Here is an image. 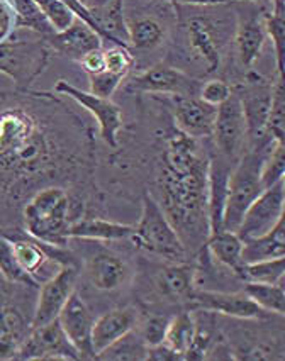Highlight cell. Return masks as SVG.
I'll return each instance as SVG.
<instances>
[{
  "label": "cell",
  "mask_w": 285,
  "mask_h": 361,
  "mask_svg": "<svg viewBox=\"0 0 285 361\" xmlns=\"http://www.w3.org/2000/svg\"><path fill=\"white\" fill-rule=\"evenodd\" d=\"M129 241L136 250H141L153 258L166 262H192L177 231L165 216L160 204L148 192L142 195L140 221L134 226V233Z\"/></svg>",
  "instance_id": "cell-6"
},
{
  "label": "cell",
  "mask_w": 285,
  "mask_h": 361,
  "mask_svg": "<svg viewBox=\"0 0 285 361\" xmlns=\"http://www.w3.org/2000/svg\"><path fill=\"white\" fill-rule=\"evenodd\" d=\"M14 360H80L58 319L32 327Z\"/></svg>",
  "instance_id": "cell-18"
},
{
  "label": "cell",
  "mask_w": 285,
  "mask_h": 361,
  "mask_svg": "<svg viewBox=\"0 0 285 361\" xmlns=\"http://www.w3.org/2000/svg\"><path fill=\"white\" fill-rule=\"evenodd\" d=\"M177 126L158 134L154 197L194 259L209 236V151Z\"/></svg>",
  "instance_id": "cell-2"
},
{
  "label": "cell",
  "mask_w": 285,
  "mask_h": 361,
  "mask_svg": "<svg viewBox=\"0 0 285 361\" xmlns=\"http://www.w3.org/2000/svg\"><path fill=\"white\" fill-rule=\"evenodd\" d=\"M236 2H240V0H236ZM248 2L257 4V6H260V7H268L272 4V0H248Z\"/></svg>",
  "instance_id": "cell-45"
},
{
  "label": "cell",
  "mask_w": 285,
  "mask_h": 361,
  "mask_svg": "<svg viewBox=\"0 0 285 361\" xmlns=\"http://www.w3.org/2000/svg\"><path fill=\"white\" fill-rule=\"evenodd\" d=\"M284 183L282 180H279L274 185L267 187L258 195V199L250 205L245 217H243L240 228L236 229L238 236L243 241L265 236L268 231L279 222L284 211Z\"/></svg>",
  "instance_id": "cell-19"
},
{
  "label": "cell",
  "mask_w": 285,
  "mask_h": 361,
  "mask_svg": "<svg viewBox=\"0 0 285 361\" xmlns=\"http://www.w3.org/2000/svg\"><path fill=\"white\" fill-rule=\"evenodd\" d=\"M194 334H195L194 310L180 309L174 314V316H171L163 343H165L166 346H170L174 351H177L178 355L186 360L188 348H190L192 341H194Z\"/></svg>",
  "instance_id": "cell-30"
},
{
  "label": "cell",
  "mask_w": 285,
  "mask_h": 361,
  "mask_svg": "<svg viewBox=\"0 0 285 361\" xmlns=\"http://www.w3.org/2000/svg\"><path fill=\"white\" fill-rule=\"evenodd\" d=\"M90 78V92L92 94L99 95V97L111 99L116 94V90L124 83V77L121 75L111 73V71L104 70L100 73L89 75Z\"/></svg>",
  "instance_id": "cell-41"
},
{
  "label": "cell",
  "mask_w": 285,
  "mask_h": 361,
  "mask_svg": "<svg viewBox=\"0 0 285 361\" xmlns=\"http://www.w3.org/2000/svg\"><path fill=\"white\" fill-rule=\"evenodd\" d=\"M58 321L68 336L70 343L78 351L80 360H95V351L92 346V331H94L95 316L92 312L89 302L83 299L82 292L75 290L70 295L65 307L61 309Z\"/></svg>",
  "instance_id": "cell-20"
},
{
  "label": "cell",
  "mask_w": 285,
  "mask_h": 361,
  "mask_svg": "<svg viewBox=\"0 0 285 361\" xmlns=\"http://www.w3.org/2000/svg\"><path fill=\"white\" fill-rule=\"evenodd\" d=\"M169 99L174 124L180 131L195 140H211L217 107L209 106L199 97L171 95Z\"/></svg>",
  "instance_id": "cell-21"
},
{
  "label": "cell",
  "mask_w": 285,
  "mask_h": 361,
  "mask_svg": "<svg viewBox=\"0 0 285 361\" xmlns=\"http://www.w3.org/2000/svg\"><path fill=\"white\" fill-rule=\"evenodd\" d=\"M265 27L267 36L274 43L277 73L285 71V0H272L265 7Z\"/></svg>",
  "instance_id": "cell-32"
},
{
  "label": "cell",
  "mask_w": 285,
  "mask_h": 361,
  "mask_svg": "<svg viewBox=\"0 0 285 361\" xmlns=\"http://www.w3.org/2000/svg\"><path fill=\"white\" fill-rule=\"evenodd\" d=\"M234 165L236 163L229 161L211 146L209 149V228H211V234L224 229L228 185Z\"/></svg>",
  "instance_id": "cell-23"
},
{
  "label": "cell",
  "mask_w": 285,
  "mask_h": 361,
  "mask_svg": "<svg viewBox=\"0 0 285 361\" xmlns=\"http://www.w3.org/2000/svg\"><path fill=\"white\" fill-rule=\"evenodd\" d=\"M268 133L275 142L285 141V71L277 73V80L274 82Z\"/></svg>",
  "instance_id": "cell-36"
},
{
  "label": "cell",
  "mask_w": 285,
  "mask_h": 361,
  "mask_svg": "<svg viewBox=\"0 0 285 361\" xmlns=\"http://www.w3.org/2000/svg\"><path fill=\"white\" fill-rule=\"evenodd\" d=\"M174 6H190V7H214V6H228L236 0H170Z\"/></svg>",
  "instance_id": "cell-44"
},
{
  "label": "cell",
  "mask_w": 285,
  "mask_h": 361,
  "mask_svg": "<svg viewBox=\"0 0 285 361\" xmlns=\"http://www.w3.org/2000/svg\"><path fill=\"white\" fill-rule=\"evenodd\" d=\"M282 283H284V287H285V276L282 279Z\"/></svg>",
  "instance_id": "cell-47"
},
{
  "label": "cell",
  "mask_w": 285,
  "mask_h": 361,
  "mask_svg": "<svg viewBox=\"0 0 285 361\" xmlns=\"http://www.w3.org/2000/svg\"><path fill=\"white\" fill-rule=\"evenodd\" d=\"M285 275V256L265 259L258 263H246L243 270V280L257 283H279Z\"/></svg>",
  "instance_id": "cell-37"
},
{
  "label": "cell",
  "mask_w": 285,
  "mask_h": 361,
  "mask_svg": "<svg viewBox=\"0 0 285 361\" xmlns=\"http://www.w3.org/2000/svg\"><path fill=\"white\" fill-rule=\"evenodd\" d=\"M78 279H80V264L71 263L61 264L60 270L51 279L41 283L40 292H37L35 314H32L31 329L58 319L71 293L77 290Z\"/></svg>",
  "instance_id": "cell-15"
},
{
  "label": "cell",
  "mask_w": 285,
  "mask_h": 361,
  "mask_svg": "<svg viewBox=\"0 0 285 361\" xmlns=\"http://www.w3.org/2000/svg\"><path fill=\"white\" fill-rule=\"evenodd\" d=\"M148 270L140 268V297L142 307L187 309L195 290L194 262H142Z\"/></svg>",
  "instance_id": "cell-5"
},
{
  "label": "cell",
  "mask_w": 285,
  "mask_h": 361,
  "mask_svg": "<svg viewBox=\"0 0 285 361\" xmlns=\"http://www.w3.org/2000/svg\"><path fill=\"white\" fill-rule=\"evenodd\" d=\"M270 148H246L234 165L228 185V200L224 211V229L234 231L240 228L246 211L258 195L265 190L262 182V170Z\"/></svg>",
  "instance_id": "cell-7"
},
{
  "label": "cell",
  "mask_w": 285,
  "mask_h": 361,
  "mask_svg": "<svg viewBox=\"0 0 285 361\" xmlns=\"http://www.w3.org/2000/svg\"><path fill=\"white\" fill-rule=\"evenodd\" d=\"M0 275L11 283H20L36 288L41 287V285L37 283L23 267H20L18 258H16L12 241L4 233H0Z\"/></svg>",
  "instance_id": "cell-34"
},
{
  "label": "cell",
  "mask_w": 285,
  "mask_h": 361,
  "mask_svg": "<svg viewBox=\"0 0 285 361\" xmlns=\"http://www.w3.org/2000/svg\"><path fill=\"white\" fill-rule=\"evenodd\" d=\"M28 285L11 283L0 275V360H14L31 333L35 307L20 302Z\"/></svg>",
  "instance_id": "cell-11"
},
{
  "label": "cell",
  "mask_w": 285,
  "mask_h": 361,
  "mask_svg": "<svg viewBox=\"0 0 285 361\" xmlns=\"http://www.w3.org/2000/svg\"><path fill=\"white\" fill-rule=\"evenodd\" d=\"M233 94V85L223 78H211L207 82H202L199 90V99L205 104L214 107H219L221 104L229 99Z\"/></svg>",
  "instance_id": "cell-40"
},
{
  "label": "cell",
  "mask_w": 285,
  "mask_h": 361,
  "mask_svg": "<svg viewBox=\"0 0 285 361\" xmlns=\"http://www.w3.org/2000/svg\"><path fill=\"white\" fill-rule=\"evenodd\" d=\"M282 183H284V195H285V175H284V178H282Z\"/></svg>",
  "instance_id": "cell-46"
},
{
  "label": "cell",
  "mask_w": 285,
  "mask_h": 361,
  "mask_svg": "<svg viewBox=\"0 0 285 361\" xmlns=\"http://www.w3.org/2000/svg\"><path fill=\"white\" fill-rule=\"evenodd\" d=\"M85 199L75 190L49 185L26 200L20 211L24 231L37 241L68 246L70 228L85 214Z\"/></svg>",
  "instance_id": "cell-4"
},
{
  "label": "cell",
  "mask_w": 285,
  "mask_h": 361,
  "mask_svg": "<svg viewBox=\"0 0 285 361\" xmlns=\"http://www.w3.org/2000/svg\"><path fill=\"white\" fill-rule=\"evenodd\" d=\"M211 140L214 149L233 163H238V159L245 153L248 142V128H246L241 100L234 88L229 99L217 107Z\"/></svg>",
  "instance_id": "cell-13"
},
{
  "label": "cell",
  "mask_w": 285,
  "mask_h": 361,
  "mask_svg": "<svg viewBox=\"0 0 285 361\" xmlns=\"http://www.w3.org/2000/svg\"><path fill=\"white\" fill-rule=\"evenodd\" d=\"M54 92L68 99H73L78 106L87 109L97 119L100 140L106 142L111 149L119 148V131L124 128V121L123 112H121V107L117 104L112 102L111 99L99 97L92 92H83L80 88L71 85L66 80H60L54 85Z\"/></svg>",
  "instance_id": "cell-14"
},
{
  "label": "cell",
  "mask_w": 285,
  "mask_h": 361,
  "mask_svg": "<svg viewBox=\"0 0 285 361\" xmlns=\"http://www.w3.org/2000/svg\"><path fill=\"white\" fill-rule=\"evenodd\" d=\"M148 356V344L138 333L134 327L123 338H119L106 350L100 351L95 360H106V361H145Z\"/></svg>",
  "instance_id": "cell-31"
},
{
  "label": "cell",
  "mask_w": 285,
  "mask_h": 361,
  "mask_svg": "<svg viewBox=\"0 0 285 361\" xmlns=\"http://www.w3.org/2000/svg\"><path fill=\"white\" fill-rule=\"evenodd\" d=\"M248 295L253 299L260 307H263L267 312L279 314L285 317V288L280 287L279 283H257L246 282L243 287Z\"/></svg>",
  "instance_id": "cell-35"
},
{
  "label": "cell",
  "mask_w": 285,
  "mask_h": 361,
  "mask_svg": "<svg viewBox=\"0 0 285 361\" xmlns=\"http://www.w3.org/2000/svg\"><path fill=\"white\" fill-rule=\"evenodd\" d=\"M95 145L71 109L46 92H0V229L49 185H89Z\"/></svg>",
  "instance_id": "cell-1"
},
{
  "label": "cell",
  "mask_w": 285,
  "mask_h": 361,
  "mask_svg": "<svg viewBox=\"0 0 285 361\" xmlns=\"http://www.w3.org/2000/svg\"><path fill=\"white\" fill-rule=\"evenodd\" d=\"M12 6L16 11V26L26 27L29 31H35L41 37H49L54 35V29L46 16L37 6L36 0H12Z\"/></svg>",
  "instance_id": "cell-33"
},
{
  "label": "cell",
  "mask_w": 285,
  "mask_h": 361,
  "mask_svg": "<svg viewBox=\"0 0 285 361\" xmlns=\"http://www.w3.org/2000/svg\"><path fill=\"white\" fill-rule=\"evenodd\" d=\"M0 233L6 234L12 241L16 258L20 267L28 271L37 283H44L51 276L60 270V264L53 262L48 255H46L43 245L37 239L31 238L26 231L19 228L11 229H0Z\"/></svg>",
  "instance_id": "cell-22"
},
{
  "label": "cell",
  "mask_w": 285,
  "mask_h": 361,
  "mask_svg": "<svg viewBox=\"0 0 285 361\" xmlns=\"http://www.w3.org/2000/svg\"><path fill=\"white\" fill-rule=\"evenodd\" d=\"M233 88L241 100L246 128H248L246 148H270V146H274L275 141L272 140L270 133H268L274 82H268L257 71L248 70L241 82L234 83Z\"/></svg>",
  "instance_id": "cell-9"
},
{
  "label": "cell",
  "mask_w": 285,
  "mask_h": 361,
  "mask_svg": "<svg viewBox=\"0 0 285 361\" xmlns=\"http://www.w3.org/2000/svg\"><path fill=\"white\" fill-rule=\"evenodd\" d=\"M46 43L54 53L80 63L85 54L102 48L104 41L94 29L87 26L83 20L75 18L73 24L68 29L46 37Z\"/></svg>",
  "instance_id": "cell-25"
},
{
  "label": "cell",
  "mask_w": 285,
  "mask_h": 361,
  "mask_svg": "<svg viewBox=\"0 0 285 361\" xmlns=\"http://www.w3.org/2000/svg\"><path fill=\"white\" fill-rule=\"evenodd\" d=\"M51 54L44 37L0 41V73L12 78L18 90H29L49 65Z\"/></svg>",
  "instance_id": "cell-10"
},
{
  "label": "cell",
  "mask_w": 285,
  "mask_h": 361,
  "mask_svg": "<svg viewBox=\"0 0 285 361\" xmlns=\"http://www.w3.org/2000/svg\"><path fill=\"white\" fill-rule=\"evenodd\" d=\"M187 309H202L207 312L217 314L223 317L231 319H255L267 317L268 314L265 309L260 307L245 290L240 292H219V290H202L195 288L194 293L188 299Z\"/></svg>",
  "instance_id": "cell-17"
},
{
  "label": "cell",
  "mask_w": 285,
  "mask_h": 361,
  "mask_svg": "<svg viewBox=\"0 0 285 361\" xmlns=\"http://www.w3.org/2000/svg\"><path fill=\"white\" fill-rule=\"evenodd\" d=\"M243 239L234 231H219L211 234L205 243V250L216 259L217 263L231 270L243 280V270H245V259H243ZM245 282V280H243Z\"/></svg>",
  "instance_id": "cell-28"
},
{
  "label": "cell",
  "mask_w": 285,
  "mask_h": 361,
  "mask_svg": "<svg viewBox=\"0 0 285 361\" xmlns=\"http://www.w3.org/2000/svg\"><path fill=\"white\" fill-rule=\"evenodd\" d=\"M178 39L166 58V63L182 71L192 68V77L202 80L223 68L229 46L233 44L234 29L224 20H216L209 16L194 14L178 18Z\"/></svg>",
  "instance_id": "cell-3"
},
{
  "label": "cell",
  "mask_w": 285,
  "mask_h": 361,
  "mask_svg": "<svg viewBox=\"0 0 285 361\" xmlns=\"http://www.w3.org/2000/svg\"><path fill=\"white\" fill-rule=\"evenodd\" d=\"M146 360H152V361H178V360H183V358L178 355L177 351H174L170 346H166L165 343H160V344H154V346L148 348V356H146Z\"/></svg>",
  "instance_id": "cell-43"
},
{
  "label": "cell",
  "mask_w": 285,
  "mask_h": 361,
  "mask_svg": "<svg viewBox=\"0 0 285 361\" xmlns=\"http://www.w3.org/2000/svg\"><path fill=\"white\" fill-rule=\"evenodd\" d=\"M80 65L83 66V70H85L87 75H95V73H100V71L106 70V56H104V49H94V51H90L89 54H85V56L80 60Z\"/></svg>",
  "instance_id": "cell-42"
},
{
  "label": "cell",
  "mask_w": 285,
  "mask_h": 361,
  "mask_svg": "<svg viewBox=\"0 0 285 361\" xmlns=\"http://www.w3.org/2000/svg\"><path fill=\"white\" fill-rule=\"evenodd\" d=\"M83 247L80 258V271L85 275L87 283L100 293L121 292L134 280V268L123 253L112 250L102 241H90Z\"/></svg>",
  "instance_id": "cell-8"
},
{
  "label": "cell",
  "mask_w": 285,
  "mask_h": 361,
  "mask_svg": "<svg viewBox=\"0 0 285 361\" xmlns=\"http://www.w3.org/2000/svg\"><path fill=\"white\" fill-rule=\"evenodd\" d=\"M243 243H245V246H243L245 263H258L285 256V204L279 222L268 231L265 236L246 239Z\"/></svg>",
  "instance_id": "cell-29"
},
{
  "label": "cell",
  "mask_w": 285,
  "mask_h": 361,
  "mask_svg": "<svg viewBox=\"0 0 285 361\" xmlns=\"http://www.w3.org/2000/svg\"><path fill=\"white\" fill-rule=\"evenodd\" d=\"M133 233L134 226L102 219V217L83 216L71 224L70 239H90V241L119 243L131 238Z\"/></svg>",
  "instance_id": "cell-27"
},
{
  "label": "cell",
  "mask_w": 285,
  "mask_h": 361,
  "mask_svg": "<svg viewBox=\"0 0 285 361\" xmlns=\"http://www.w3.org/2000/svg\"><path fill=\"white\" fill-rule=\"evenodd\" d=\"M80 2H82V4H87V0H80Z\"/></svg>",
  "instance_id": "cell-48"
},
{
  "label": "cell",
  "mask_w": 285,
  "mask_h": 361,
  "mask_svg": "<svg viewBox=\"0 0 285 361\" xmlns=\"http://www.w3.org/2000/svg\"><path fill=\"white\" fill-rule=\"evenodd\" d=\"M202 80L192 77L177 66L163 61L148 66L140 73L133 75L124 83L126 94H146V95H186V97H199Z\"/></svg>",
  "instance_id": "cell-12"
},
{
  "label": "cell",
  "mask_w": 285,
  "mask_h": 361,
  "mask_svg": "<svg viewBox=\"0 0 285 361\" xmlns=\"http://www.w3.org/2000/svg\"><path fill=\"white\" fill-rule=\"evenodd\" d=\"M238 4L241 6V11H238L233 49L240 66L248 71L262 53L267 39L265 7H260L248 0H240Z\"/></svg>",
  "instance_id": "cell-16"
},
{
  "label": "cell",
  "mask_w": 285,
  "mask_h": 361,
  "mask_svg": "<svg viewBox=\"0 0 285 361\" xmlns=\"http://www.w3.org/2000/svg\"><path fill=\"white\" fill-rule=\"evenodd\" d=\"M104 56H106V70L124 78H128L136 65V56L126 46H111L109 49H104Z\"/></svg>",
  "instance_id": "cell-39"
},
{
  "label": "cell",
  "mask_w": 285,
  "mask_h": 361,
  "mask_svg": "<svg viewBox=\"0 0 285 361\" xmlns=\"http://www.w3.org/2000/svg\"><path fill=\"white\" fill-rule=\"evenodd\" d=\"M126 26L129 35V49L133 53H148L160 48L170 35L169 18L150 16H126Z\"/></svg>",
  "instance_id": "cell-26"
},
{
  "label": "cell",
  "mask_w": 285,
  "mask_h": 361,
  "mask_svg": "<svg viewBox=\"0 0 285 361\" xmlns=\"http://www.w3.org/2000/svg\"><path fill=\"white\" fill-rule=\"evenodd\" d=\"M36 2L56 32L65 31L73 24L75 14L63 0H36Z\"/></svg>",
  "instance_id": "cell-38"
},
{
  "label": "cell",
  "mask_w": 285,
  "mask_h": 361,
  "mask_svg": "<svg viewBox=\"0 0 285 361\" xmlns=\"http://www.w3.org/2000/svg\"><path fill=\"white\" fill-rule=\"evenodd\" d=\"M140 321V309L136 305H124V307L109 309L95 319L94 331H92V346L95 356L106 350L112 343L123 338L129 331H133Z\"/></svg>",
  "instance_id": "cell-24"
}]
</instances>
